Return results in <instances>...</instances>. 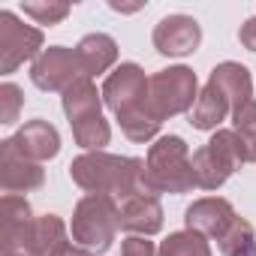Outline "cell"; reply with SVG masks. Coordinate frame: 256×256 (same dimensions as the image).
<instances>
[{
  "mask_svg": "<svg viewBox=\"0 0 256 256\" xmlns=\"http://www.w3.org/2000/svg\"><path fill=\"white\" fill-rule=\"evenodd\" d=\"M148 76L139 64H120L102 84V102L120 118L148 106Z\"/></svg>",
  "mask_w": 256,
  "mask_h": 256,
  "instance_id": "ba28073f",
  "label": "cell"
},
{
  "mask_svg": "<svg viewBox=\"0 0 256 256\" xmlns=\"http://www.w3.org/2000/svg\"><path fill=\"white\" fill-rule=\"evenodd\" d=\"M24 16H30L36 24H58L70 16V4H24Z\"/></svg>",
  "mask_w": 256,
  "mask_h": 256,
  "instance_id": "d4e9b609",
  "label": "cell"
},
{
  "mask_svg": "<svg viewBox=\"0 0 256 256\" xmlns=\"http://www.w3.org/2000/svg\"><path fill=\"white\" fill-rule=\"evenodd\" d=\"M12 145L34 163H46L52 157H58L60 151V133L42 118L28 120L24 126H18V133L12 136Z\"/></svg>",
  "mask_w": 256,
  "mask_h": 256,
  "instance_id": "9a60e30c",
  "label": "cell"
},
{
  "mask_svg": "<svg viewBox=\"0 0 256 256\" xmlns=\"http://www.w3.org/2000/svg\"><path fill=\"white\" fill-rule=\"evenodd\" d=\"M118 226L133 235H154L163 229V205L154 193H136L118 202Z\"/></svg>",
  "mask_w": 256,
  "mask_h": 256,
  "instance_id": "4fadbf2b",
  "label": "cell"
},
{
  "mask_svg": "<svg viewBox=\"0 0 256 256\" xmlns=\"http://www.w3.org/2000/svg\"><path fill=\"white\" fill-rule=\"evenodd\" d=\"M70 250V238H66V226L58 214H42L34 220V232H30V256H64Z\"/></svg>",
  "mask_w": 256,
  "mask_h": 256,
  "instance_id": "ac0fdd59",
  "label": "cell"
},
{
  "mask_svg": "<svg viewBox=\"0 0 256 256\" xmlns=\"http://www.w3.org/2000/svg\"><path fill=\"white\" fill-rule=\"evenodd\" d=\"M76 58L82 66V76H100L118 60V42L108 34H88L76 46Z\"/></svg>",
  "mask_w": 256,
  "mask_h": 256,
  "instance_id": "e0dca14e",
  "label": "cell"
},
{
  "mask_svg": "<svg viewBox=\"0 0 256 256\" xmlns=\"http://www.w3.org/2000/svg\"><path fill=\"white\" fill-rule=\"evenodd\" d=\"M217 247L223 256H250L256 250V232L244 217H235L229 229L217 238Z\"/></svg>",
  "mask_w": 256,
  "mask_h": 256,
  "instance_id": "ffe728a7",
  "label": "cell"
},
{
  "mask_svg": "<svg viewBox=\"0 0 256 256\" xmlns=\"http://www.w3.org/2000/svg\"><path fill=\"white\" fill-rule=\"evenodd\" d=\"M235 217H238V214H235L232 202L223 199V196L196 199V202L184 211L187 229H190V232H199V235H205V238H214V241L229 229V223H232Z\"/></svg>",
  "mask_w": 256,
  "mask_h": 256,
  "instance_id": "5bb4252c",
  "label": "cell"
},
{
  "mask_svg": "<svg viewBox=\"0 0 256 256\" xmlns=\"http://www.w3.org/2000/svg\"><path fill=\"white\" fill-rule=\"evenodd\" d=\"M120 256H157V247L145 235H130L120 247Z\"/></svg>",
  "mask_w": 256,
  "mask_h": 256,
  "instance_id": "484cf974",
  "label": "cell"
},
{
  "mask_svg": "<svg viewBox=\"0 0 256 256\" xmlns=\"http://www.w3.org/2000/svg\"><path fill=\"white\" fill-rule=\"evenodd\" d=\"M46 181V172L40 163L28 160L16 145L12 139L0 142V184H4L6 193H28V190H36L42 187Z\"/></svg>",
  "mask_w": 256,
  "mask_h": 256,
  "instance_id": "7c38bea8",
  "label": "cell"
},
{
  "mask_svg": "<svg viewBox=\"0 0 256 256\" xmlns=\"http://www.w3.org/2000/svg\"><path fill=\"white\" fill-rule=\"evenodd\" d=\"M120 130L126 133V139L133 142H151L157 133H160V120L154 118V112L145 106V108H136L130 114H120Z\"/></svg>",
  "mask_w": 256,
  "mask_h": 256,
  "instance_id": "603a6c76",
  "label": "cell"
},
{
  "mask_svg": "<svg viewBox=\"0 0 256 256\" xmlns=\"http://www.w3.org/2000/svg\"><path fill=\"white\" fill-rule=\"evenodd\" d=\"M64 256H90V253H88V250H82V247H70Z\"/></svg>",
  "mask_w": 256,
  "mask_h": 256,
  "instance_id": "83f0119b",
  "label": "cell"
},
{
  "mask_svg": "<svg viewBox=\"0 0 256 256\" xmlns=\"http://www.w3.org/2000/svg\"><path fill=\"white\" fill-rule=\"evenodd\" d=\"M238 40H241V46H244L247 52H256V18H247V22L241 24Z\"/></svg>",
  "mask_w": 256,
  "mask_h": 256,
  "instance_id": "4316f807",
  "label": "cell"
},
{
  "mask_svg": "<svg viewBox=\"0 0 256 256\" xmlns=\"http://www.w3.org/2000/svg\"><path fill=\"white\" fill-rule=\"evenodd\" d=\"M22 106H24V94L18 84H12V82L0 84V124H16Z\"/></svg>",
  "mask_w": 256,
  "mask_h": 256,
  "instance_id": "cb8c5ba5",
  "label": "cell"
},
{
  "mask_svg": "<svg viewBox=\"0 0 256 256\" xmlns=\"http://www.w3.org/2000/svg\"><path fill=\"white\" fill-rule=\"evenodd\" d=\"M250 256H256V250H253V253H250Z\"/></svg>",
  "mask_w": 256,
  "mask_h": 256,
  "instance_id": "f546056e",
  "label": "cell"
},
{
  "mask_svg": "<svg viewBox=\"0 0 256 256\" xmlns=\"http://www.w3.org/2000/svg\"><path fill=\"white\" fill-rule=\"evenodd\" d=\"M34 220L36 217L24 196H12V193L4 196V202H0V256L30 247Z\"/></svg>",
  "mask_w": 256,
  "mask_h": 256,
  "instance_id": "30bf717a",
  "label": "cell"
},
{
  "mask_svg": "<svg viewBox=\"0 0 256 256\" xmlns=\"http://www.w3.org/2000/svg\"><path fill=\"white\" fill-rule=\"evenodd\" d=\"M232 124H235L232 130L238 136L244 163H256V100H250L247 106H241L232 114Z\"/></svg>",
  "mask_w": 256,
  "mask_h": 256,
  "instance_id": "44dd1931",
  "label": "cell"
},
{
  "mask_svg": "<svg viewBox=\"0 0 256 256\" xmlns=\"http://www.w3.org/2000/svg\"><path fill=\"white\" fill-rule=\"evenodd\" d=\"M42 30L18 22L16 12H0V72L10 76L24 60H36L42 54Z\"/></svg>",
  "mask_w": 256,
  "mask_h": 256,
  "instance_id": "52a82bcc",
  "label": "cell"
},
{
  "mask_svg": "<svg viewBox=\"0 0 256 256\" xmlns=\"http://www.w3.org/2000/svg\"><path fill=\"white\" fill-rule=\"evenodd\" d=\"M4 256H30L28 250H18V253H4Z\"/></svg>",
  "mask_w": 256,
  "mask_h": 256,
  "instance_id": "f1b7e54d",
  "label": "cell"
},
{
  "mask_svg": "<svg viewBox=\"0 0 256 256\" xmlns=\"http://www.w3.org/2000/svg\"><path fill=\"white\" fill-rule=\"evenodd\" d=\"M64 112L70 118L76 145L88 151H102V145H108L112 130L108 120L102 118V94L88 76H82L64 90Z\"/></svg>",
  "mask_w": 256,
  "mask_h": 256,
  "instance_id": "7a4b0ae2",
  "label": "cell"
},
{
  "mask_svg": "<svg viewBox=\"0 0 256 256\" xmlns=\"http://www.w3.org/2000/svg\"><path fill=\"white\" fill-rule=\"evenodd\" d=\"M70 178L100 196H112L114 202L136 196V193H151L145 181V160L139 157H118L106 151H88L70 163Z\"/></svg>",
  "mask_w": 256,
  "mask_h": 256,
  "instance_id": "6da1fadb",
  "label": "cell"
},
{
  "mask_svg": "<svg viewBox=\"0 0 256 256\" xmlns=\"http://www.w3.org/2000/svg\"><path fill=\"white\" fill-rule=\"evenodd\" d=\"M208 82L217 84V88L226 94V100H229V106H232V114H235L241 106H247V102L253 100V82H250V72H247L244 64H235V60L217 64V66L211 70V78H208Z\"/></svg>",
  "mask_w": 256,
  "mask_h": 256,
  "instance_id": "2e32d148",
  "label": "cell"
},
{
  "mask_svg": "<svg viewBox=\"0 0 256 256\" xmlns=\"http://www.w3.org/2000/svg\"><path fill=\"white\" fill-rule=\"evenodd\" d=\"M118 232V202L112 196L88 193L72 211V244L88 253H106Z\"/></svg>",
  "mask_w": 256,
  "mask_h": 256,
  "instance_id": "277c9868",
  "label": "cell"
},
{
  "mask_svg": "<svg viewBox=\"0 0 256 256\" xmlns=\"http://www.w3.org/2000/svg\"><path fill=\"white\" fill-rule=\"evenodd\" d=\"M202 42V24L193 16L175 12L157 22L154 28V48L166 58H184L193 54Z\"/></svg>",
  "mask_w": 256,
  "mask_h": 256,
  "instance_id": "8fae6325",
  "label": "cell"
},
{
  "mask_svg": "<svg viewBox=\"0 0 256 256\" xmlns=\"http://www.w3.org/2000/svg\"><path fill=\"white\" fill-rule=\"evenodd\" d=\"M226 114H232V106L226 100V94L217 88V84H205L199 90V100L190 112V124L196 130H217L220 120H226Z\"/></svg>",
  "mask_w": 256,
  "mask_h": 256,
  "instance_id": "d6986e66",
  "label": "cell"
},
{
  "mask_svg": "<svg viewBox=\"0 0 256 256\" xmlns=\"http://www.w3.org/2000/svg\"><path fill=\"white\" fill-rule=\"evenodd\" d=\"M199 100V82L190 66H166L148 82V108L163 124L181 112H193Z\"/></svg>",
  "mask_w": 256,
  "mask_h": 256,
  "instance_id": "5b68a950",
  "label": "cell"
},
{
  "mask_svg": "<svg viewBox=\"0 0 256 256\" xmlns=\"http://www.w3.org/2000/svg\"><path fill=\"white\" fill-rule=\"evenodd\" d=\"M157 256H211V247H208V238L205 235L184 229V232H172L160 244Z\"/></svg>",
  "mask_w": 256,
  "mask_h": 256,
  "instance_id": "7402d4cb",
  "label": "cell"
},
{
  "mask_svg": "<svg viewBox=\"0 0 256 256\" xmlns=\"http://www.w3.org/2000/svg\"><path fill=\"white\" fill-rule=\"evenodd\" d=\"M78 78H82V66L76 48L66 46H48L30 66V82L40 90H66Z\"/></svg>",
  "mask_w": 256,
  "mask_h": 256,
  "instance_id": "9c48e42d",
  "label": "cell"
},
{
  "mask_svg": "<svg viewBox=\"0 0 256 256\" xmlns=\"http://www.w3.org/2000/svg\"><path fill=\"white\" fill-rule=\"evenodd\" d=\"M241 163H244V157H241V145H238L235 130H214V136L199 151H193L196 187H202V190L223 187Z\"/></svg>",
  "mask_w": 256,
  "mask_h": 256,
  "instance_id": "8992f818",
  "label": "cell"
},
{
  "mask_svg": "<svg viewBox=\"0 0 256 256\" xmlns=\"http://www.w3.org/2000/svg\"><path fill=\"white\" fill-rule=\"evenodd\" d=\"M145 181L148 190L157 193H190L196 187L193 157L181 136H160L145 160Z\"/></svg>",
  "mask_w": 256,
  "mask_h": 256,
  "instance_id": "3957f363",
  "label": "cell"
}]
</instances>
